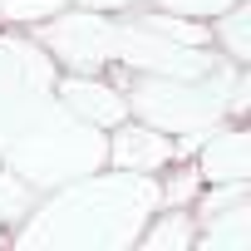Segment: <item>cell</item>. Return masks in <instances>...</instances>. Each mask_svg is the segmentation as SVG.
<instances>
[{
  "label": "cell",
  "mask_w": 251,
  "mask_h": 251,
  "mask_svg": "<svg viewBox=\"0 0 251 251\" xmlns=\"http://www.w3.org/2000/svg\"><path fill=\"white\" fill-rule=\"evenodd\" d=\"M246 69L241 64H217L207 74H192V79H177V74H138L133 89L123 94L128 108L153 123L163 133H182V138H202L207 128L231 113V89Z\"/></svg>",
  "instance_id": "3957f363"
},
{
  "label": "cell",
  "mask_w": 251,
  "mask_h": 251,
  "mask_svg": "<svg viewBox=\"0 0 251 251\" xmlns=\"http://www.w3.org/2000/svg\"><path fill=\"white\" fill-rule=\"evenodd\" d=\"M217 40H222V50H226L231 64L251 59V5H246V0H236L231 10L217 15Z\"/></svg>",
  "instance_id": "7c38bea8"
},
{
  "label": "cell",
  "mask_w": 251,
  "mask_h": 251,
  "mask_svg": "<svg viewBox=\"0 0 251 251\" xmlns=\"http://www.w3.org/2000/svg\"><path fill=\"white\" fill-rule=\"evenodd\" d=\"M59 10H64V0H0V20H10V25H40Z\"/></svg>",
  "instance_id": "5bb4252c"
},
{
  "label": "cell",
  "mask_w": 251,
  "mask_h": 251,
  "mask_svg": "<svg viewBox=\"0 0 251 251\" xmlns=\"http://www.w3.org/2000/svg\"><path fill=\"white\" fill-rule=\"evenodd\" d=\"M54 94V59L40 54L30 40L0 35V143L25 118H35Z\"/></svg>",
  "instance_id": "277c9868"
},
{
  "label": "cell",
  "mask_w": 251,
  "mask_h": 251,
  "mask_svg": "<svg viewBox=\"0 0 251 251\" xmlns=\"http://www.w3.org/2000/svg\"><path fill=\"white\" fill-rule=\"evenodd\" d=\"M197 177L202 182H251V138L241 123H217L197 143Z\"/></svg>",
  "instance_id": "ba28073f"
},
{
  "label": "cell",
  "mask_w": 251,
  "mask_h": 251,
  "mask_svg": "<svg viewBox=\"0 0 251 251\" xmlns=\"http://www.w3.org/2000/svg\"><path fill=\"white\" fill-rule=\"evenodd\" d=\"M74 5H84V10H103V15H108V10H128L133 0H74Z\"/></svg>",
  "instance_id": "e0dca14e"
},
{
  "label": "cell",
  "mask_w": 251,
  "mask_h": 251,
  "mask_svg": "<svg viewBox=\"0 0 251 251\" xmlns=\"http://www.w3.org/2000/svg\"><path fill=\"white\" fill-rule=\"evenodd\" d=\"M54 94H59V103L74 118L94 123V128H113V123L128 118V99H123V89H113V84H103L94 74H69V79H59Z\"/></svg>",
  "instance_id": "9c48e42d"
},
{
  "label": "cell",
  "mask_w": 251,
  "mask_h": 251,
  "mask_svg": "<svg viewBox=\"0 0 251 251\" xmlns=\"http://www.w3.org/2000/svg\"><path fill=\"white\" fill-rule=\"evenodd\" d=\"M148 30H158V35H168V40H177V45H212V30L202 25V20H187V15H138Z\"/></svg>",
  "instance_id": "4fadbf2b"
},
{
  "label": "cell",
  "mask_w": 251,
  "mask_h": 251,
  "mask_svg": "<svg viewBox=\"0 0 251 251\" xmlns=\"http://www.w3.org/2000/svg\"><path fill=\"white\" fill-rule=\"evenodd\" d=\"M202 138H168L163 128H153V123H113V138H108V163L123 168V173H158L168 163H177L182 153H192Z\"/></svg>",
  "instance_id": "52a82bcc"
},
{
  "label": "cell",
  "mask_w": 251,
  "mask_h": 251,
  "mask_svg": "<svg viewBox=\"0 0 251 251\" xmlns=\"http://www.w3.org/2000/svg\"><path fill=\"white\" fill-rule=\"evenodd\" d=\"M192 246H207V251H251V197H241V202L202 217Z\"/></svg>",
  "instance_id": "30bf717a"
},
{
  "label": "cell",
  "mask_w": 251,
  "mask_h": 251,
  "mask_svg": "<svg viewBox=\"0 0 251 251\" xmlns=\"http://www.w3.org/2000/svg\"><path fill=\"white\" fill-rule=\"evenodd\" d=\"M192 241H197L192 212H177V207H173V212H153L133 246H148V251H187Z\"/></svg>",
  "instance_id": "8fae6325"
},
{
  "label": "cell",
  "mask_w": 251,
  "mask_h": 251,
  "mask_svg": "<svg viewBox=\"0 0 251 251\" xmlns=\"http://www.w3.org/2000/svg\"><path fill=\"white\" fill-rule=\"evenodd\" d=\"M163 207L153 173H89L54 187L40 212L15 231V246H74V251H123L148 217Z\"/></svg>",
  "instance_id": "6da1fadb"
},
{
  "label": "cell",
  "mask_w": 251,
  "mask_h": 251,
  "mask_svg": "<svg viewBox=\"0 0 251 251\" xmlns=\"http://www.w3.org/2000/svg\"><path fill=\"white\" fill-rule=\"evenodd\" d=\"M236 0H158V10L168 15H187V20H217L222 10H231Z\"/></svg>",
  "instance_id": "9a60e30c"
},
{
  "label": "cell",
  "mask_w": 251,
  "mask_h": 251,
  "mask_svg": "<svg viewBox=\"0 0 251 251\" xmlns=\"http://www.w3.org/2000/svg\"><path fill=\"white\" fill-rule=\"evenodd\" d=\"M0 163L30 192H54L74 177L99 173L108 163V138H103V128L74 118L64 103H45L35 118H25L0 143Z\"/></svg>",
  "instance_id": "7a4b0ae2"
},
{
  "label": "cell",
  "mask_w": 251,
  "mask_h": 251,
  "mask_svg": "<svg viewBox=\"0 0 251 251\" xmlns=\"http://www.w3.org/2000/svg\"><path fill=\"white\" fill-rule=\"evenodd\" d=\"M197 182H202L197 173H182L177 182H168V187H163V202H173V207H182V202H192V197H197Z\"/></svg>",
  "instance_id": "2e32d148"
},
{
  "label": "cell",
  "mask_w": 251,
  "mask_h": 251,
  "mask_svg": "<svg viewBox=\"0 0 251 251\" xmlns=\"http://www.w3.org/2000/svg\"><path fill=\"white\" fill-rule=\"evenodd\" d=\"M113 64H128V69H138V74H177V79H192V74L217 69L222 59L207 54V45H177V40L148 30L143 20H133V25H118Z\"/></svg>",
  "instance_id": "8992f818"
},
{
  "label": "cell",
  "mask_w": 251,
  "mask_h": 251,
  "mask_svg": "<svg viewBox=\"0 0 251 251\" xmlns=\"http://www.w3.org/2000/svg\"><path fill=\"white\" fill-rule=\"evenodd\" d=\"M113 40H118V25L103 10L79 5V10H59L40 20V45L69 74H99L103 64H113Z\"/></svg>",
  "instance_id": "5b68a950"
}]
</instances>
